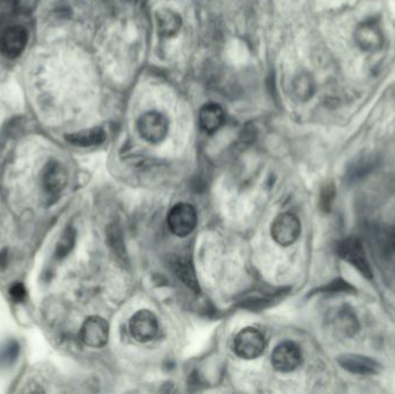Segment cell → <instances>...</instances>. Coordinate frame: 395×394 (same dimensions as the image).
<instances>
[{
  "label": "cell",
  "mask_w": 395,
  "mask_h": 394,
  "mask_svg": "<svg viewBox=\"0 0 395 394\" xmlns=\"http://www.w3.org/2000/svg\"><path fill=\"white\" fill-rule=\"evenodd\" d=\"M336 253L341 259L353 265L367 280L374 277L367 253L362 242L356 237H348L342 239L336 246Z\"/></svg>",
  "instance_id": "cell-1"
},
{
  "label": "cell",
  "mask_w": 395,
  "mask_h": 394,
  "mask_svg": "<svg viewBox=\"0 0 395 394\" xmlns=\"http://www.w3.org/2000/svg\"><path fill=\"white\" fill-rule=\"evenodd\" d=\"M140 137L150 144L163 141L169 131V121L159 111H147L136 121Z\"/></svg>",
  "instance_id": "cell-2"
},
{
  "label": "cell",
  "mask_w": 395,
  "mask_h": 394,
  "mask_svg": "<svg viewBox=\"0 0 395 394\" xmlns=\"http://www.w3.org/2000/svg\"><path fill=\"white\" fill-rule=\"evenodd\" d=\"M265 337L254 327L243 328L234 341V351L244 359H258L265 351Z\"/></svg>",
  "instance_id": "cell-3"
},
{
  "label": "cell",
  "mask_w": 395,
  "mask_h": 394,
  "mask_svg": "<svg viewBox=\"0 0 395 394\" xmlns=\"http://www.w3.org/2000/svg\"><path fill=\"white\" fill-rule=\"evenodd\" d=\"M198 222L196 210L192 205L186 203L177 204L171 208L168 215V227L172 234L179 237L189 236Z\"/></svg>",
  "instance_id": "cell-4"
},
{
  "label": "cell",
  "mask_w": 395,
  "mask_h": 394,
  "mask_svg": "<svg viewBox=\"0 0 395 394\" xmlns=\"http://www.w3.org/2000/svg\"><path fill=\"white\" fill-rule=\"evenodd\" d=\"M301 221L292 213L280 214L272 224V237L281 246L294 244L301 236Z\"/></svg>",
  "instance_id": "cell-5"
},
{
  "label": "cell",
  "mask_w": 395,
  "mask_h": 394,
  "mask_svg": "<svg viewBox=\"0 0 395 394\" xmlns=\"http://www.w3.org/2000/svg\"><path fill=\"white\" fill-rule=\"evenodd\" d=\"M28 43V32L22 26L13 25L0 32V54L8 59L20 57Z\"/></svg>",
  "instance_id": "cell-6"
},
{
  "label": "cell",
  "mask_w": 395,
  "mask_h": 394,
  "mask_svg": "<svg viewBox=\"0 0 395 394\" xmlns=\"http://www.w3.org/2000/svg\"><path fill=\"white\" fill-rule=\"evenodd\" d=\"M302 351L294 341L278 344L272 354V364L280 373H292L302 364Z\"/></svg>",
  "instance_id": "cell-7"
},
{
  "label": "cell",
  "mask_w": 395,
  "mask_h": 394,
  "mask_svg": "<svg viewBox=\"0 0 395 394\" xmlns=\"http://www.w3.org/2000/svg\"><path fill=\"white\" fill-rule=\"evenodd\" d=\"M371 245L379 259L388 266H395V237L392 229L374 227L370 229Z\"/></svg>",
  "instance_id": "cell-8"
},
{
  "label": "cell",
  "mask_w": 395,
  "mask_h": 394,
  "mask_svg": "<svg viewBox=\"0 0 395 394\" xmlns=\"http://www.w3.org/2000/svg\"><path fill=\"white\" fill-rule=\"evenodd\" d=\"M130 332L139 342L153 340L159 332L156 316L150 310H139L130 320Z\"/></svg>",
  "instance_id": "cell-9"
},
{
  "label": "cell",
  "mask_w": 395,
  "mask_h": 394,
  "mask_svg": "<svg viewBox=\"0 0 395 394\" xmlns=\"http://www.w3.org/2000/svg\"><path fill=\"white\" fill-rule=\"evenodd\" d=\"M80 337L85 346L92 348H102L109 339V324L101 317H90L82 325Z\"/></svg>",
  "instance_id": "cell-10"
},
{
  "label": "cell",
  "mask_w": 395,
  "mask_h": 394,
  "mask_svg": "<svg viewBox=\"0 0 395 394\" xmlns=\"http://www.w3.org/2000/svg\"><path fill=\"white\" fill-rule=\"evenodd\" d=\"M338 363L342 369L354 375L371 376L381 373L383 370V366L378 361L361 354H342L338 357Z\"/></svg>",
  "instance_id": "cell-11"
},
{
  "label": "cell",
  "mask_w": 395,
  "mask_h": 394,
  "mask_svg": "<svg viewBox=\"0 0 395 394\" xmlns=\"http://www.w3.org/2000/svg\"><path fill=\"white\" fill-rule=\"evenodd\" d=\"M68 171L58 161L51 160L45 164L42 175L43 188L51 198H57L68 184Z\"/></svg>",
  "instance_id": "cell-12"
},
{
  "label": "cell",
  "mask_w": 395,
  "mask_h": 394,
  "mask_svg": "<svg viewBox=\"0 0 395 394\" xmlns=\"http://www.w3.org/2000/svg\"><path fill=\"white\" fill-rule=\"evenodd\" d=\"M357 46L363 51H376L384 44V32L377 20H367L357 27Z\"/></svg>",
  "instance_id": "cell-13"
},
{
  "label": "cell",
  "mask_w": 395,
  "mask_h": 394,
  "mask_svg": "<svg viewBox=\"0 0 395 394\" xmlns=\"http://www.w3.org/2000/svg\"><path fill=\"white\" fill-rule=\"evenodd\" d=\"M155 21L159 35L165 39H171L177 35L183 25L182 17L169 8L159 10L155 14Z\"/></svg>",
  "instance_id": "cell-14"
},
{
  "label": "cell",
  "mask_w": 395,
  "mask_h": 394,
  "mask_svg": "<svg viewBox=\"0 0 395 394\" xmlns=\"http://www.w3.org/2000/svg\"><path fill=\"white\" fill-rule=\"evenodd\" d=\"M225 110L216 104H207L199 111L200 126L207 133H214L225 124Z\"/></svg>",
  "instance_id": "cell-15"
},
{
  "label": "cell",
  "mask_w": 395,
  "mask_h": 394,
  "mask_svg": "<svg viewBox=\"0 0 395 394\" xmlns=\"http://www.w3.org/2000/svg\"><path fill=\"white\" fill-rule=\"evenodd\" d=\"M65 139L72 145L78 147H93L103 144L107 139V133L102 128H93L71 133L66 135Z\"/></svg>",
  "instance_id": "cell-16"
},
{
  "label": "cell",
  "mask_w": 395,
  "mask_h": 394,
  "mask_svg": "<svg viewBox=\"0 0 395 394\" xmlns=\"http://www.w3.org/2000/svg\"><path fill=\"white\" fill-rule=\"evenodd\" d=\"M377 157H372V155L357 159L349 166L347 174H345V181L348 184H354V183L363 179L364 177H367V175L370 174L371 171L374 170V168L377 167Z\"/></svg>",
  "instance_id": "cell-17"
},
{
  "label": "cell",
  "mask_w": 395,
  "mask_h": 394,
  "mask_svg": "<svg viewBox=\"0 0 395 394\" xmlns=\"http://www.w3.org/2000/svg\"><path fill=\"white\" fill-rule=\"evenodd\" d=\"M292 88H294L296 97L298 100L303 101V102L310 100L311 97L314 95V92H316L314 80L307 73H302V75H297L294 82H292Z\"/></svg>",
  "instance_id": "cell-18"
},
{
  "label": "cell",
  "mask_w": 395,
  "mask_h": 394,
  "mask_svg": "<svg viewBox=\"0 0 395 394\" xmlns=\"http://www.w3.org/2000/svg\"><path fill=\"white\" fill-rule=\"evenodd\" d=\"M338 323L342 332L348 337H354L361 328L360 322L357 319L356 315L354 313L352 308L347 306H342L338 311Z\"/></svg>",
  "instance_id": "cell-19"
},
{
  "label": "cell",
  "mask_w": 395,
  "mask_h": 394,
  "mask_svg": "<svg viewBox=\"0 0 395 394\" xmlns=\"http://www.w3.org/2000/svg\"><path fill=\"white\" fill-rule=\"evenodd\" d=\"M75 229L73 227H68L65 229L64 233L59 238L57 245H56V251L54 257L57 259H64L68 253H71L75 243Z\"/></svg>",
  "instance_id": "cell-20"
},
{
  "label": "cell",
  "mask_w": 395,
  "mask_h": 394,
  "mask_svg": "<svg viewBox=\"0 0 395 394\" xmlns=\"http://www.w3.org/2000/svg\"><path fill=\"white\" fill-rule=\"evenodd\" d=\"M176 272L177 275L181 277V280L184 284H188L193 290H199V284L196 280V274L193 272V268L191 265L188 264L185 260H177L176 262Z\"/></svg>",
  "instance_id": "cell-21"
},
{
  "label": "cell",
  "mask_w": 395,
  "mask_h": 394,
  "mask_svg": "<svg viewBox=\"0 0 395 394\" xmlns=\"http://www.w3.org/2000/svg\"><path fill=\"white\" fill-rule=\"evenodd\" d=\"M336 188L333 181H328L323 186L321 192V208L325 213H330L334 203Z\"/></svg>",
  "instance_id": "cell-22"
},
{
  "label": "cell",
  "mask_w": 395,
  "mask_h": 394,
  "mask_svg": "<svg viewBox=\"0 0 395 394\" xmlns=\"http://www.w3.org/2000/svg\"><path fill=\"white\" fill-rule=\"evenodd\" d=\"M321 293H328V294H340V293L353 294V293H356V289L343 279H336V280L330 282L326 287L321 288Z\"/></svg>",
  "instance_id": "cell-23"
},
{
  "label": "cell",
  "mask_w": 395,
  "mask_h": 394,
  "mask_svg": "<svg viewBox=\"0 0 395 394\" xmlns=\"http://www.w3.org/2000/svg\"><path fill=\"white\" fill-rule=\"evenodd\" d=\"M108 239H109V244L114 255L119 257L121 260H124L126 258L124 255V245L121 242V236L117 227H110V229L108 230Z\"/></svg>",
  "instance_id": "cell-24"
},
{
  "label": "cell",
  "mask_w": 395,
  "mask_h": 394,
  "mask_svg": "<svg viewBox=\"0 0 395 394\" xmlns=\"http://www.w3.org/2000/svg\"><path fill=\"white\" fill-rule=\"evenodd\" d=\"M19 355V344L17 341L8 342L0 352V364L10 366L14 362Z\"/></svg>",
  "instance_id": "cell-25"
},
{
  "label": "cell",
  "mask_w": 395,
  "mask_h": 394,
  "mask_svg": "<svg viewBox=\"0 0 395 394\" xmlns=\"http://www.w3.org/2000/svg\"><path fill=\"white\" fill-rule=\"evenodd\" d=\"M10 295H11L12 299H14L15 302H23L26 296H27V290H26L23 284H15L10 289Z\"/></svg>",
  "instance_id": "cell-26"
},
{
  "label": "cell",
  "mask_w": 395,
  "mask_h": 394,
  "mask_svg": "<svg viewBox=\"0 0 395 394\" xmlns=\"http://www.w3.org/2000/svg\"><path fill=\"white\" fill-rule=\"evenodd\" d=\"M8 265V250L4 249L0 251V270H6Z\"/></svg>",
  "instance_id": "cell-27"
},
{
  "label": "cell",
  "mask_w": 395,
  "mask_h": 394,
  "mask_svg": "<svg viewBox=\"0 0 395 394\" xmlns=\"http://www.w3.org/2000/svg\"><path fill=\"white\" fill-rule=\"evenodd\" d=\"M392 231H393V235H394V237H395V227L392 228Z\"/></svg>",
  "instance_id": "cell-28"
}]
</instances>
